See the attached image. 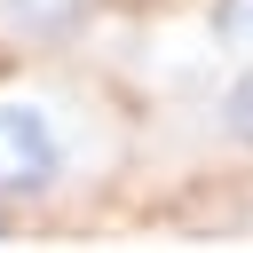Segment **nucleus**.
I'll return each mask as SVG.
<instances>
[{
  "instance_id": "nucleus-1",
  "label": "nucleus",
  "mask_w": 253,
  "mask_h": 253,
  "mask_svg": "<svg viewBox=\"0 0 253 253\" xmlns=\"http://www.w3.org/2000/svg\"><path fill=\"white\" fill-rule=\"evenodd\" d=\"M71 119L47 95H0V206H47L71 182Z\"/></svg>"
},
{
  "instance_id": "nucleus-2",
  "label": "nucleus",
  "mask_w": 253,
  "mask_h": 253,
  "mask_svg": "<svg viewBox=\"0 0 253 253\" xmlns=\"http://www.w3.org/2000/svg\"><path fill=\"white\" fill-rule=\"evenodd\" d=\"M95 8H103V0H0V40H16V47H55V40L87 32Z\"/></svg>"
},
{
  "instance_id": "nucleus-3",
  "label": "nucleus",
  "mask_w": 253,
  "mask_h": 253,
  "mask_svg": "<svg viewBox=\"0 0 253 253\" xmlns=\"http://www.w3.org/2000/svg\"><path fill=\"white\" fill-rule=\"evenodd\" d=\"M213 134H221L229 150H245V158H253V55H237V63H229V79L213 87Z\"/></svg>"
},
{
  "instance_id": "nucleus-4",
  "label": "nucleus",
  "mask_w": 253,
  "mask_h": 253,
  "mask_svg": "<svg viewBox=\"0 0 253 253\" xmlns=\"http://www.w3.org/2000/svg\"><path fill=\"white\" fill-rule=\"evenodd\" d=\"M213 47L221 55H253V0H213Z\"/></svg>"
}]
</instances>
